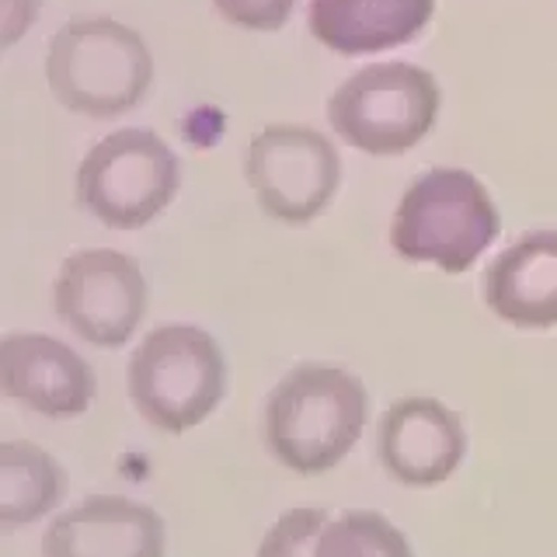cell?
<instances>
[{
	"label": "cell",
	"instance_id": "cell-4",
	"mask_svg": "<svg viewBox=\"0 0 557 557\" xmlns=\"http://www.w3.org/2000/svg\"><path fill=\"white\" fill-rule=\"evenodd\" d=\"M226 394V359L196 324L153 327L129 359V397L153 429L182 435L202 425Z\"/></svg>",
	"mask_w": 557,
	"mask_h": 557
},
{
	"label": "cell",
	"instance_id": "cell-14",
	"mask_svg": "<svg viewBox=\"0 0 557 557\" xmlns=\"http://www.w3.org/2000/svg\"><path fill=\"white\" fill-rule=\"evenodd\" d=\"M66 495V470L35 443L0 446V527L42 519Z\"/></svg>",
	"mask_w": 557,
	"mask_h": 557
},
{
	"label": "cell",
	"instance_id": "cell-1",
	"mask_svg": "<svg viewBox=\"0 0 557 557\" xmlns=\"http://www.w3.org/2000/svg\"><path fill=\"white\" fill-rule=\"evenodd\" d=\"M370 418L362 380L338 366H296L265 400L269 453L293 474H324L338 467Z\"/></svg>",
	"mask_w": 557,
	"mask_h": 557
},
{
	"label": "cell",
	"instance_id": "cell-3",
	"mask_svg": "<svg viewBox=\"0 0 557 557\" xmlns=\"http://www.w3.org/2000/svg\"><path fill=\"white\" fill-rule=\"evenodd\" d=\"M498 237V213L481 178L460 168H435L400 196L391 244L405 261L467 272Z\"/></svg>",
	"mask_w": 557,
	"mask_h": 557
},
{
	"label": "cell",
	"instance_id": "cell-16",
	"mask_svg": "<svg viewBox=\"0 0 557 557\" xmlns=\"http://www.w3.org/2000/svg\"><path fill=\"white\" fill-rule=\"evenodd\" d=\"M327 522L324 509H289L269 527L258 557H318Z\"/></svg>",
	"mask_w": 557,
	"mask_h": 557
},
{
	"label": "cell",
	"instance_id": "cell-8",
	"mask_svg": "<svg viewBox=\"0 0 557 557\" xmlns=\"http://www.w3.org/2000/svg\"><path fill=\"white\" fill-rule=\"evenodd\" d=\"M52 307L77 338L98 348L126 345L147 318V278L122 251L91 248L63 261Z\"/></svg>",
	"mask_w": 557,
	"mask_h": 557
},
{
	"label": "cell",
	"instance_id": "cell-11",
	"mask_svg": "<svg viewBox=\"0 0 557 557\" xmlns=\"http://www.w3.org/2000/svg\"><path fill=\"white\" fill-rule=\"evenodd\" d=\"M42 557H164V519L126 495H95L49 522Z\"/></svg>",
	"mask_w": 557,
	"mask_h": 557
},
{
	"label": "cell",
	"instance_id": "cell-17",
	"mask_svg": "<svg viewBox=\"0 0 557 557\" xmlns=\"http://www.w3.org/2000/svg\"><path fill=\"white\" fill-rule=\"evenodd\" d=\"M296 0H213V8L237 28L278 32L293 14Z\"/></svg>",
	"mask_w": 557,
	"mask_h": 557
},
{
	"label": "cell",
	"instance_id": "cell-7",
	"mask_svg": "<svg viewBox=\"0 0 557 557\" xmlns=\"http://www.w3.org/2000/svg\"><path fill=\"white\" fill-rule=\"evenodd\" d=\"M244 178L272 220L310 223L335 199L342 157L310 126H269L244 150Z\"/></svg>",
	"mask_w": 557,
	"mask_h": 557
},
{
	"label": "cell",
	"instance_id": "cell-5",
	"mask_svg": "<svg viewBox=\"0 0 557 557\" xmlns=\"http://www.w3.org/2000/svg\"><path fill=\"white\" fill-rule=\"evenodd\" d=\"M440 115V84L414 63H373L327 98V122L348 147L373 157L408 153Z\"/></svg>",
	"mask_w": 557,
	"mask_h": 557
},
{
	"label": "cell",
	"instance_id": "cell-9",
	"mask_svg": "<svg viewBox=\"0 0 557 557\" xmlns=\"http://www.w3.org/2000/svg\"><path fill=\"white\" fill-rule=\"evenodd\" d=\"M380 463L408 487H432L457 474L467 453L460 414L435 397H405L380 418Z\"/></svg>",
	"mask_w": 557,
	"mask_h": 557
},
{
	"label": "cell",
	"instance_id": "cell-10",
	"mask_svg": "<svg viewBox=\"0 0 557 557\" xmlns=\"http://www.w3.org/2000/svg\"><path fill=\"white\" fill-rule=\"evenodd\" d=\"M0 387L46 418H77L91 408L98 380L91 362L49 335H8L0 342Z\"/></svg>",
	"mask_w": 557,
	"mask_h": 557
},
{
	"label": "cell",
	"instance_id": "cell-12",
	"mask_svg": "<svg viewBox=\"0 0 557 557\" xmlns=\"http://www.w3.org/2000/svg\"><path fill=\"white\" fill-rule=\"evenodd\" d=\"M484 300L495 318L544 331L557 324V231H533L509 244L484 272Z\"/></svg>",
	"mask_w": 557,
	"mask_h": 557
},
{
	"label": "cell",
	"instance_id": "cell-6",
	"mask_svg": "<svg viewBox=\"0 0 557 557\" xmlns=\"http://www.w3.org/2000/svg\"><path fill=\"white\" fill-rule=\"evenodd\" d=\"M182 168L150 129H119L77 168V202L112 231H139L174 202Z\"/></svg>",
	"mask_w": 557,
	"mask_h": 557
},
{
	"label": "cell",
	"instance_id": "cell-2",
	"mask_svg": "<svg viewBox=\"0 0 557 557\" xmlns=\"http://www.w3.org/2000/svg\"><path fill=\"white\" fill-rule=\"evenodd\" d=\"M46 81L63 109L115 119L147 98L153 57L144 35L112 17H74L52 35Z\"/></svg>",
	"mask_w": 557,
	"mask_h": 557
},
{
	"label": "cell",
	"instance_id": "cell-13",
	"mask_svg": "<svg viewBox=\"0 0 557 557\" xmlns=\"http://www.w3.org/2000/svg\"><path fill=\"white\" fill-rule=\"evenodd\" d=\"M435 0H310V32L342 57L411 42L429 25Z\"/></svg>",
	"mask_w": 557,
	"mask_h": 557
},
{
	"label": "cell",
	"instance_id": "cell-15",
	"mask_svg": "<svg viewBox=\"0 0 557 557\" xmlns=\"http://www.w3.org/2000/svg\"><path fill=\"white\" fill-rule=\"evenodd\" d=\"M318 557H411V547L387 516L348 509L324 527Z\"/></svg>",
	"mask_w": 557,
	"mask_h": 557
}]
</instances>
